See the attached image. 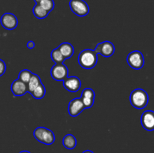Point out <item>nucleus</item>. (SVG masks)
Returning <instances> with one entry per match:
<instances>
[{
  "label": "nucleus",
  "mask_w": 154,
  "mask_h": 153,
  "mask_svg": "<svg viewBox=\"0 0 154 153\" xmlns=\"http://www.w3.org/2000/svg\"><path fill=\"white\" fill-rule=\"evenodd\" d=\"M6 71V64L3 60L0 58V76H2Z\"/></svg>",
  "instance_id": "obj_21"
},
{
  "label": "nucleus",
  "mask_w": 154,
  "mask_h": 153,
  "mask_svg": "<svg viewBox=\"0 0 154 153\" xmlns=\"http://www.w3.org/2000/svg\"><path fill=\"white\" fill-rule=\"evenodd\" d=\"M129 101L133 107L138 110L144 109L148 104V94L142 88H136L131 92Z\"/></svg>",
  "instance_id": "obj_2"
},
{
  "label": "nucleus",
  "mask_w": 154,
  "mask_h": 153,
  "mask_svg": "<svg viewBox=\"0 0 154 153\" xmlns=\"http://www.w3.org/2000/svg\"><path fill=\"white\" fill-rule=\"evenodd\" d=\"M32 12L34 16H35L36 18L40 20L45 19V18H46L47 16H48V14H49V12H48L46 10H45V9H44L39 4H36L33 7Z\"/></svg>",
  "instance_id": "obj_17"
},
{
  "label": "nucleus",
  "mask_w": 154,
  "mask_h": 153,
  "mask_svg": "<svg viewBox=\"0 0 154 153\" xmlns=\"http://www.w3.org/2000/svg\"><path fill=\"white\" fill-rule=\"evenodd\" d=\"M141 123L146 130H154V111L145 110L143 112L141 116Z\"/></svg>",
  "instance_id": "obj_10"
},
{
  "label": "nucleus",
  "mask_w": 154,
  "mask_h": 153,
  "mask_svg": "<svg viewBox=\"0 0 154 153\" xmlns=\"http://www.w3.org/2000/svg\"><path fill=\"white\" fill-rule=\"evenodd\" d=\"M69 8L78 16H85L90 12V7L84 0H70Z\"/></svg>",
  "instance_id": "obj_5"
},
{
  "label": "nucleus",
  "mask_w": 154,
  "mask_h": 153,
  "mask_svg": "<svg viewBox=\"0 0 154 153\" xmlns=\"http://www.w3.org/2000/svg\"><path fill=\"white\" fill-rule=\"evenodd\" d=\"M11 90L14 96L19 97V96H23L28 92V87H27V83H25L23 81L20 80L19 79H17L13 81L11 86Z\"/></svg>",
  "instance_id": "obj_12"
},
{
  "label": "nucleus",
  "mask_w": 154,
  "mask_h": 153,
  "mask_svg": "<svg viewBox=\"0 0 154 153\" xmlns=\"http://www.w3.org/2000/svg\"><path fill=\"white\" fill-rule=\"evenodd\" d=\"M84 110H85V106H84V103H83L81 98H76L72 99L69 103L68 111H69V114L71 116H78Z\"/></svg>",
  "instance_id": "obj_8"
},
{
  "label": "nucleus",
  "mask_w": 154,
  "mask_h": 153,
  "mask_svg": "<svg viewBox=\"0 0 154 153\" xmlns=\"http://www.w3.org/2000/svg\"><path fill=\"white\" fill-rule=\"evenodd\" d=\"M78 61L81 68L90 70L93 68L97 64L98 54L94 50H84L80 52Z\"/></svg>",
  "instance_id": "obj_1"
},
{
  "label": "nucleus",
  "mask_w": 154,
  "mask_h": 153,
  "mask_svg": "<svg viewBox=\"0 0 154 153\" xmlns=\"http://www.w3.org/2000/svg\"><path fill=\"white\" fill-rule=\"evenodd\" d=\"M98 55H101L104 57H111V56L114 55L115 52V46L113 43L111 41H102L98 44L96 45V48L94 50Z\"/></svg>",
  "instance_id": "obj_6"
},
{
  "label": "nucleus",
  "mask_w": 154,
  "mask_h": 153,
  "mask_svg": "<svg viewBox=\"0 0 154 153\" xmlns=\"http://www.w3.org/2000/svg\"><path fill=\"white\" fill-rule=\"evenodd\" d=\"M20 153H31V152L29 151H26V150H23V151H21Z\"/></svg>",
  "instance_id": "obj_24"
},
{
  "label": "nucleus",
  "mask_w": 154,
  "mask_h": 153,
  "mask_svg": "<svg viewBox=\"0 0 154 153\" xmlns=\"http://www.w3.org/2000/svg\"><path fill=\"white\" fill-rule=\"evenodd\" d=\"M63 145L67 149H73L77 145V140L73 134H66L63 139Z\"/></svg>",
  "instance_id": "obj_14"
},
{
  "label": "nucleus",
  "mask_w": 154,
  "mask_h": 153,
  "mask_svg": "<svg viewBox=\"0 0 154 153\" xmlns=\"http://www.w3.org/2000/svg\"><path fill=\"white\" fill-rule=\"evenodd\" d=\"M35 43L32 41V40L29 41L26 44V46L28 49H33V48L35 47Z\"/></svg>",
  "instance_id": "obj_22"
},
{
  "label": "nucleus",
  "mask_w": 154,
  "mask_h": 153,
  "mask_svg": "<svg viewBox=\"0 0 154 153\" xmlns=\"http://www.w3.org/2000/svg\"><path fill=\"white\" fill-rule=\"evenodd\" d=\"M51 58L55 62V64H63L65 60H66L63 56V54L59 50L58 48H56L51 51Z\"/></svg>",
  "instance_id": "obj_18"
},
{
  "label": "nucleus",
  "mask_w": 154,
  "mask_h": 153,
  "mask_svg": "<svg viewBox=\"0 0 154 153\" xmlns=\"http://www.w3.org/2000/svg\"><path fill=\"white\" fill-rule=\"evenodd\" d=\"M39 4L45 10H46L48 12H51V10H54L55 3L54 0H42L39 2Z\"/></svg>",
  "instance_id": "obj_20"
},
{
  "label": "nucleus",
  "mask_w": 154,
  "mask_h": 153,
  "mask_svg": "<svg viewBox=\"0 0 154 153\" xmlns=\"http://www.w3.org/2000/svg\"><path fill=\"white\" fill-rule=\"evenodd\" d=\"M32 74V72L31 70H29V69H23V70H22L20 72L19 76H18V79H19L20 80L24 82L25 83H28V82L29 81Z\"/></svg>",
  "instance_id": "obj_19"
},
{
  "label": "nucleus",
  "mask_w": 154,
  "mask_h": 153,
  "mask_svg": "<svg viewBox=\"0 0 154 153\" xmlns=\"http://www.w3.org/2000/svg\"><path fill=\"white\" fill-rule=\"evenodd\" d=\"M51 77L57 81H63L69 76V69L64 64H55L51 69Z\"/></svg>",
  "instance_id": "obj_7"
},
{
  "label": "nucleus",
  "mask_w": 154,
  "mask_h": 153,
  "mask_svg": "<svg viewBox=\"0 0 154 153\" xmlns=\"http://www.w3.org/2000/svg\"><path fill=\"white\" fill-rule=\"evenodd\" d=\"M82 153H94L93 151H91V150H85L84 152H83Z\"/></svg>",
  "instance_id": "obj_23"
},
{
  "label": "nucleus",
  "mask_w": 154,
  "mask_h": 153,
  "mask_svg": "<svg viewBox=\"0 0 154 153\" xmlns=\"http://www.w3.org/2000/svg\"><path fill=\"white\" fill-rule=\"evenodd\" d=\"M30 94H32V96L34 98L37 99V100H40V99L43 98L45 97V94H46V88H45V85L42 82H41L38 86L36 87Z\"/></svg>",
  "instance_id": "obj_16"
},
{
  "label": "nucleus",
  "mask_w": 154,
  "mask_h": 153,
  "mask_svg": "<svg viewBox=\"0 0 154 153\" xmlns=\"http://www.w3.org/2000/svg\"><path fill=\"white\" fill-rule=\"evenodd\" d=\"M1 25L7 30H13L17 28L18 25V20L17 16L12 13H5L0 19Z\"/></svg>",
  "instance_id": "obj_9"
},
{
  "label": "nucleus",
  "mask_w": 154,
  "mask_h": 153,
  "mask_svg": "<svg viewBox=\"0 0 154 153\" xmlns=\"http://www.w3.org/2000/svg\"><path fill=\"white\" fill-rule=\"evenodd\" d=\"M41 82H42V80H41L40 76L38 74H32L29 81L28 83H27L29 92L31 93L36 87L38 86V85Z\"/></svg>",
  "instance_id": "obj_15"
},
{
  "label": "nucleus",
  "mask_w": 154,
  "mask_h": 153,
  "mask_svg": "<svg viewBox=\"0 0 154 153\" xmlns=\"http://www.w3.org/2000/svg\"><path fill=\"white\" fill-rule=\"evenodd\" d=\"M35 2V4H39V2H40L42 0H34Z\"/></svg>",
  "instance_id": "obj_25"
},
{
  "label": "nucleus",
  "mask_w": 154,
  "mask_h": 153,
  "mask_svg": "<svg viewBox=\"0 0 154 153\" xmlns=\"http://www.w3.org/2000/svg\"><path fill=\"white\" fill-rule=\"evenodd\" d=\"M63 84L65 88L69 92H76L79 91L81 88V81L78 76H68L64 80H63Z\"/></svg>",
  "instance_id": "obj_11"
},
{
  "label": "nucleus",
  "mask_w": 154,
  "mask_h": 153,
  "mask_svg": "<svg viewBox=\"0 0 154 153\" xmlns=\"http://www.w3.org/2000/svg\"><path fill=\"white\" fill-rule=\"evenodd\" d=\"M126 61L129 67L135 70H140L144 65V57L139 50H134L129 53Z\"/></svg>",
  "instance_id": "obj_4"
},
{
  "label": "nucleus",
  "mask_w": 154,
  "mask_h": 153,
  "mask_svg": "<svg viewBox=\"0 0 154 153\" xmlns=\"http://www.w3.org/2000/svg\"><path fill=\"white\" fill-rule=\"evenodd\" d=\"M57 48L60 51V52L63 54L66 59H69L74 55V52H75L74 46L72 44L69 43V42L62 43Z\"/></svg>",
  "instance_id": "obj_13"
},
{
  "label": "nucleus",
  "mask_w": 154,
  "mask_h": 153,
  "mask_svg": "<svg viewBox=\"0 0 154 153\" xmlns=\"http://www.w3.org/2000/svg\"><path fill=\"white\" fill-rule=\"evenodd\" d=\"M33 136L38 142L45 145H51L55 142V134L49 128L38 127L33 131Z\"/></svg>",
  "instance_id": "obj_3"
}]
</instances>
